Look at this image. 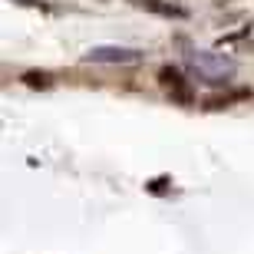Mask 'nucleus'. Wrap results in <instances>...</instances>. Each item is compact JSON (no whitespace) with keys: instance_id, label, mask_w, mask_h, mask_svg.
<instances>
[{"instance_id":"nucleus-1","label":"nucleus","mask_w":254,"mask_h":254,"mask_svg":"<svg viewBox=\"0 0 254 254\" xmlns=\"http://www.w3.org/2000/svg\"><path fill=\"white\" fill-rule=\"evenodd\" d=\"M189 66L201 83H215V86L228 83V76L235 73V63L225 60L221 53H189Z\"/></svg>"},{"instance_id":"nucleus-2","label":"nucleus","mask_w":254,"mask_h":254,"mask_svg":"<svg viewBox=\"0 0 254 254\" xmlns=\"http://www.w3.org/2000/svg\"><path fill=\"white\" fill-rule=\"evenodd\" d=\"M159 83H162V89L172 96V103H179V106H191L195 103V86H191V79H185L175 66H162L159 69Z\"/></svg>"},{"instance_id":"nucleus-3","label":"nucleus","mask_w":254,"mask_h":254,"mask_svg":"<svg viewBox=\"0 0 254 254\" xmlns=\"http://www.w3.org/2000/svg\"><path fill=\"white\" fill-rule=\"evenodd\" d=\"M142 53L139 50H126V47H93L86 53V63H119V66H132L139 63Z\"/></svg>"},{"instance_id":"nucleus-4","label":"nucleus","mask_w":254,"mask_h":254,"mask_svg":"<svg viewBox=\"0 0 254 254\" xmlns=\"http://www.w3.org/2000/svg\"><path fill=\"white\" fill-rule=\"evenodd\" d=\"M135 3L145 10H155V13H165V17H185V10L175 3H162V0H135Z\"/></svg>"},{"instance_id":"nucleus-5","label":"nucleus","mask_w":254,"mask_h":254,"mask_svg":"<svg viewBox=\"0 0 254 254\" xmlns=\"http://www.w3.org/2000/svg\"><path fill=\"white\" fill-rule=\"evenodd\" d=\"M248 89H238V93H228V96H211V99H205V109H225V106H231L235 99H248Z\"/></svg>"},{"instance_id":"nucleus-6","label":"nucleus","mask_w":254,"mask_h":254,"mask_svg":"<svg viewBox=\"0 0 254 254\" xmlns=\"http://www.w3.org/2000/svg\"><path fill=\"white\" fill-rule=\"evenodd\" d=\"M23 83H27L30 89H50V86H53V76L43 73V69H30V73H23Z\"/></svg>"}]
</instances>
